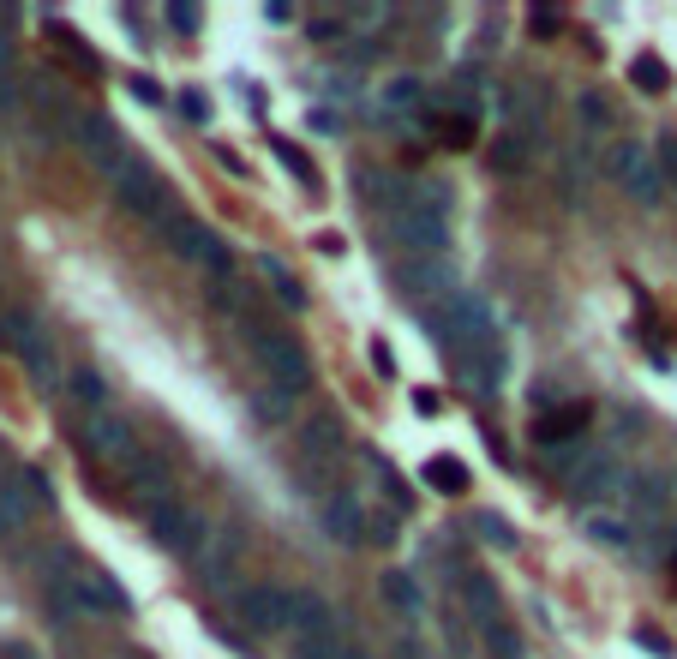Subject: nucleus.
<instances>
[{"mask_svg":"<svg viewBox=\"0 0 677 659\" xmlns=\"http://www.w3.org/2000/svg\"><path fill=\"white\" fill-rule=\"evenodd\" d=\"M18 66H12V42H6V30H0V114H18Z\"/></svg>","mask_w":677,"mask_h":659,"instance_id":"72a5a7b5","label":"nucleus"},{"mask_svg":"<svg viewBox=\"0 0 677 659\" xmlns=\"http://www.w3.org/2000/svg\"><path fill=\"white\" fill-rule=\"evenodd\" d=\"M6 348H12V342H6V330H0V354H6Z\"/></svg>","mask_w":677,"mask_h":659,"instance_id":"4d7b16f0","label":"nucleus"},{"mask_svg":"<svg viewBox=\"0 0 677 659\" xmlns=\"http://www.w3.org/2000/svg\"><path fill=\"white\" fill-rule=\"evenodd\" d=\"M438 138L456 144V150H468V144H474V120H462V114H456V120H438Z\"/></svg>","mask_w":677,"mask_h":659,"instance_id":"c03bdc74","label":"nucleus"},{"mask_svg":"<svg viewBox=\"0 0 677 659\" xmlns=\"http://www.w3.org/2000/svg\"><path fill=\"white\" fill-rule=\"evenodd\" d=\"M384 102H396V108H414V102H420V78H414V72H402V78H390V90H384Z\"/></svg>","mask_w":677,"mask_h":659,"instance_id":"a19ab883","label":"nucleus"},{"mask_svg":"<svg viewBox=\"0 0 677 659\" xmlns=\"http://www.w3.org/2000/svg\"><path fill=\"white\" fill-rule=\"evenodd\" d=\"M162 12H168V30H174V36H192V30H198V6H192V0H168Z\"/></svg>","mask_w":677,"mask_h":659,"instance_id":"4c0bfd02","label":"nucleus"},{"mask_svg":"<svg viewBox=\"0 0 677 659\" xmlns=\"http://www.w3.org/2000/svg\"><path fill=\"white\" fill-rule=\"evenodd\" d=\"M588 420H594V408H588V402H558V408H546V414L534 420V444L558 456L564 444H582Z\"/></svg>","mask_w":677,"mask_h":659,"instance_id":"4468645a","label":"nucleus"},{"mask_svg":"<svg viewBox=\"0 0 677 659\" xmlns=\"http://www.w3.org/2000/svg\"><path fill=\"white\" fill-rule=\"evenodd\" d=\"M234 612L252 636H288V588L282 582H258V588H234Z\"/></svg>","mask_w":677,"mask_h":659,"instance_id":"1a4fd4ad","label":"nucleus"},{"mask_svg":"<svg viewBox=\"0 0 677 659\" xmlns=\"http://www.w3.org/2000/svg\"><path fill=\"white\" fill-rule=\"evenodd\" d=\"M108 192H114V204H120L126 216L150 222L156 234H162V228H168V222L180 216V210H174V192L162 186V174H156V168H150L144 156H126V162H120V168L108 174Z\"/></svg>","mask_w":677,"mask_h":659,"instance_id":"f03ea898","label":"nucleus"},{"mask_svg":"<svg viewBox=\"0 0 677 659\" xmlns=\"http://www.w3.org/2000/svg\"><path fill=\"white\" fill-rule=\"evenodd\" d=\"M258 270H264V282L276 288V306H288V312H300L306 306V288H300V276L276 258V252H258Z\"/></svg>","mask_w":677,"mask_h":659,"instance_id":"393cba45","label":"nucleus"},{"mask_svg":"<svg viewBox=\"0 0 677 659\" xmlns=\"http://www.w3.org/2000/svg\"><path fill=\"white\" fill-rule=\"evenodd\" d=\"M576 120H582V126H606V120H612V108H606V96H600V90H588V96H576Z\"/></svg>","mask_w":677,"mask_h":659,"instance_id":"58836bf2","label":"nucleus"},{"mask_svg":"<svg viewBox=\"0 0 677 659\" xmlns=\"http://www.w3.org/2000/svg\"><path fill=\"white\" fill-rule=\"evenodd\" d=\"M72 606L78 612H114V618H126L132 612V600L120 594V582L108 576V570H72Z\"/></svg>","mask_w":677,"mask_h":659,"instance_id":"2eb2a0df","label":"nucleus"},{"mask_svg":"<svg viewBox=\"0 0 677 659\" xmlns=\"http://www.w3.org/2000/svg\"><path fill=\"white\" fill-rule=\"evenodd\" d=\"M672 570H677V558H672Z\"/></svg>","mask_w":677,"mask_h":659,"instance_id":"13d9d810","label":"nucleus"},{"mask_svg":"<svg viewBox=\"0 0 677 659\" xmlns=\"http://www.w3.org/2000/svg\"><path fill=\"white\" fill-rule=\"evenodd\" d=\"M18 480H24V492H30V504H36V510H48V504H54V480H48V468H36V462H30Z\"/></svg>","mask_w":677,"mask_h":659,"instance_id":"e433bc0d","label":"nucleus"},{"mask_svg":"<svg viewBox=\"0 0 677 659\" xmlns=\"http://www.w3.org/2000/svg\"><path fill=\"white\" fill-rule=\"evenodd\" d=\"M66 138L84 150V162H90L102 180H108V174H114V168L132 156V150L120 144V132H114V120H108L102 108H78V120H72V132H66Z\"/></svg>","mask_w":677,"mask_h":659,"instance_id":"0eeeda50","label":"nucleus"},{"mask_svg":"<svg viewBox=\"0 0 677 659\" xmlns=\"http://www.w3.org/2000/svg\"><path fill=\"white\" fill-rule=\"evenodd\" d=\"M612 180L636 198V204H648V210H660V198H666V174H660V156L648 150V144H618L612 150Z\"/></svg>","mask_w":677,"mask_h":659,"instance_id":"423d86ee","label":"nucleus"},{"mask_svg":"<svg viewBox=\"0 0 677 659\" xmlns=\"http://www.w3.org/2000/svg\"><path fill=\"white\" fill-rule=\"evenodd\" d=\"M66 390H72V402H78V414H84V420H96V414H114V390H108V378H102L96 366H72Z\"/></svg>","mask_w":677,"mask_h":659,"instance_id":"412c9836","label":"nucleus"},{"mask_svg":"<svg viewBox=\"0 0 677 659\" xmlns=\"http://www.w3.org/2000/svg\"><path fill=\"white\" fill-rule=\"evenodd\" d=\"M0 659H36V648H24V642H6V648H0Z\"/></svg>","mask_w":677,"mask_h":659,"instance_id":"5fc2aeb1","label":"nucleus"},{"mask_svg":"<svg viewBox=\"0 0 677 659\" xmlns=\"http://www.w3.org/2000/svg\"><path fill=\"white\" fill-rule=\"evenodd\" d=\"M234 324H240V336L252 342V360L264 366V384H276L282 396H306V390H312V354H306L294 336H282L252 300L234 306Z\"/></svg>","mask_w":677,"mask_h":659,"instance_id":"f257e3e1","label":"nucleus"},{"mask_svg":"<svg viewBox=\"0 0 677 659\" xmlns=\"http://www.w3.org/2000/svg\"><path fill=\"white\" fill-rule=\"evenodd\" d=\"M528 30H534V36H558V6H552V0L528 6Z\"/></svg>","mask_w":677,"mask_h":659,"instance_id":"79ce46f5","label":"nucleus"},{"mask_svg":"<svg viewBox=\"0 0 677 659\" xmlns=\"http://www.w3.org/2000/svg\"><path fill=\"white\" fill-rule=\"evenodd\" d=\"M582 534H588L594 546H606V552H630V540H636V528L618 522V516H606V510H588V516H582Z\"/></svg>","mask_w":677,"mask_h":659,"instance_id":"a878e982","label":"nucleus"},{"mask_svg":"<svg viewBox=\"0 0 677 659\" xmlns=\"http://www.w3.org/2000/svg\"><path fill=\"white\" fill-rule=\"evenodd\" d=\"M636 642H642V648H648L654 659H672V648L660 642V630H636Z\"/></svg>","mask_w":677,"mask_h":659,"instance_id":"09e8293b","label":"nucleus"},{"mask_svg":"<svg viewBox=\"0 0 677 659\" xmlns=\"http://www.w3.org/2000/svg\"><path fill=\"white\" fill-rule=\"evenodd\" d=\"M270 150H276V162H282V174H294L306 192H324V180H318V168H312V156L294 144V138H270Z\"/></svg>","mask_w":677,"mask_h":659,"instance_id":"bb28decb","label":"nucleus"},{"mask_svg":"<svg viewBox=\"0 0 677 659\" xmlns=\"http://www.w3.org/2000/svg\"><path fill=\"white\" fill-rule=\"evenodd\" d=\"M144 528H150V540L162 546V552H192L198 558V546L210 540V528H204V516L174 492V498H156V504H144Z\"/></svg>","mask_w":677,"mask_h":659,"instance_id":"39448f33","label":"nucleus"},{"mask_svg":"<svg viewBox=\"0 0 677 659\" xmlns=\"http://www.w3.org/2000/svg\"><path fill=\"white\" fill-rule=\"evenodd\" d=\"M444 348H474V342H492V300L486 294H474V288H456V294H444L426 318H420Z\"/></svg>","mask_w":677,"mask_h":659,"instance_id":"7ed1b4c3","label":"nucleus"},{"mask_svg":"<svg viewBox=\"0 0 677 659\" xmlns=\"http://www.w3.org/2000/svg\"><path fill=\"white\" fill-rule=\"evenodd\" d=\"M126 480H132V492H144V504L174 498V468H168V456H156V450H138L132 468H126Z\"/></svg>","mask_w":677,"mask_h":659,"instance_id":"aec40b11","label":"nucleus"},{"mask_svg":"<svg viewBox=\"0 0 677 659\" xmlns=\"http://www.w3.org/2000/svg\"><path fill=\"white\" fill-rule=\"evenodd\" d=\"M312 36H318V42H336V36H342V24H336V18H318V24H312Z\"/></svg>","mask_w":677,"mask_h":659,"instance_id":"603ef678","label":"nucleus"},{"mask_svg":"<svg viewBox=\"0 0 677 659\" xmlns=\"http://www.w3.org/2000/svg\"><path fill=\"white\" fill-rule=\"evenodd\" d=\"M630 84L648 90V96H660V90L672 84V72L660 66V54H636V60H630Z\"/></svg>","mask_w":677,"mask_h":659,"instance_id":"2f4dec72","label":"nucleus"},{"mask_svg":"<svg viewBox=\"0 0 677 659\" xmlns=\"http://www.w3.org/2000/svg\"><path fill=\"white\" fill-rule=\"evenodd\" d=\"M456 366H462V378H468L474 390H486V396H492V390L504 384V372H510V348L492 336V342H474V348H462V354H456Z\"/></svg>","mask_w":677,"mask_h":659,"instance_id":"f3484780","label":"nucleus"},{"mask_svg":"<svg viewBox=\"0 0 677 659\" xmlns=\"http://www.w3.org/2000/svg\"><path fill=\"white\" fill-rule=\"evenodd\" d=\"M126 90H132V96H138V102H150V108H156V102H162V84H156V78H144V72H138V78H132V84H126Z\"/></svg>","mask_w":677,"mask_h":659,"instance_id":"49530a36","label":"nucleus"},{"mask_svg":"<svg viewBox=\"0 0 677 659\" xmlns=\"http://www.w3.org/2000/svg\"><path fill=\"white\" fill-rule=\"evenodd\" d=\"M162 240L174 246V258H186V264H198V270H210L216 282H228L234 276V252H228V240L216 234V228H204L198 216H174L168 228H162Z\"/></svg>","mask_w":677,"mask_h":659,"instance_id":"20e7f679","label":"nucleus"},{"mask_svg":"<svg viewBox=\"0 0 677 659\" xmlns=\"http://www.w3.org/2000/svg\"><path fill=\"white\" fill-rule=\"evenodd\" d=\"M468 612H474L480 630L498 624V582H492V576H468Z\"/></svg>","mask_w":677,"mask_h":659,"instance_id":"c756f323","label":"nucleus"},{"mask_svg":"<svg viewBox=\"0 0 677 659\" xmlns=\"http://www.w3.org/2000/svg\"><path fill=\"white\" fill-rule=\"evenodd\" d=\"M30 516H36V504H30V492H24V480H6V474H0V540L24 534Z\"/></svg>","mask_w":677,"mask_h":659,"instance_id":"4be33fe9","label":"nucleus"},{"mask_svg":"<svg viewBox=\"0 0 677 659\" xmlns=\"http://www.w3.org/2000/svg\"><path fill=\"white\" fill-rule=\"evenodd\" d=\"M486 648H492V659H522V636L498 618V624H486Z\"/></svg>","mask_w":677,"mask_h":659,"instance_id":"c9c22d12","label":"nucleus"},{"mask_svg":"<svg viewBox=\"0 0 677 659\" xmlns=\"http://www.w3.org/2000/svg\"><path fill=\"white\" fill-rule=\"evenodd\" d=\"M336 648H342V636L336 630H318V636H294L288 659H336Z\"/></svg>","mask_w":677,"mask_h":659,"instance_id":"f704fd0d","label":"nucleus"},{"mask_svg":"<svg viewBox=\"0 0 677 659\" xmlns=\"http://www.w3.org/2000/svg\"><path fill=\"white\" fill-rule=\"evenodd\" d=\"M390 276H396V288L414 294V300H444V294H456L450 258H408V264H396Z\"/></svg>","mask_w":677,"mask_h":659,"instance_id":"ddd939ff","label":"nucleus"},{"mask_svg":"<svg viewBox=\"0 0 677 659\" xmlns=\"http://www.w3.org/2000/svg\"><path fill=\"white\" fill-rule=\"evenodd\" d=\"M348 444V432H342V414L336 408H318L306 426H300V468H324L336 450Z\"/></svg>","mask_w":677,"mask_h":659,"instance_id":"dca6fc26","label":"nucleus"},{"mask_svg":"<svg viewBox=\"0 0 677 659\" xmlns=\"http://www.w3.org/2000/svg\"><path fill=\"white\" fill-rule=\"evenodd\" d=\"M0 330H6V342H12V354L24 360V372H30V384H42V390H54V384H60V366H54V354H48V336L36 330V318L12 306Z\"/></svg>","mask_w":677,"mask_h":659,"instance_id":"6e6552de","label":"nucleus"},{"mask_svg":"<svg viewBox=\"0 0 677 659\" xmlns=\"http://www.w3.org/2000/svg\"><path fill=\"white\" fill-rule=\"evenodd\" d=\"M336 659H366V654H360L354 642H342V648H336Z\"/></svg>","mask_w":677,"mask_h":659,"instance_id":"6e6d98bb","label":"nucleus"},{"mask_svg":"<svg viewBox=\"0 0 677 659\" xmlns=\"http://www.w3.org/2000/svg\"><path fill=\"white\" fill-rule=\"evenodd\" d=\"M246 408H252V420H258V426H282V420L294 414V396H282L276 384H258V390L246 396Z\"/></svg>","mask_w":677,"mask_h":659,"instance_id":"c85d7f7f","label":"nucleus"},{"mask_svg":"<svg viewBox=\"0 0 677 659\" xmlns=\"http://www.w3.org/2000/svg\"><path fill=\"white\" fill-rule=\"evenodd\" d=\"M318 252H324V258H342V252H348V240H342V234H318Z\"/></svg>","mask_w":677,"mask_h":659,"instance_id":"8fccbe9b","label":"nucleus"},{"mask_svg":"<svg viewBox=\"0 0 677 659\" xmlns=\"http://www.w3.org/2000/svg\"><path fill=\"white\" fill-rule=\"evenodd\" d=\"M660 174H666V180H677V138H672V132L660 138Z\"/></svg>","mask_w":677,"mask_h":659,"instance_id":"de8ad7c7","label":"nucleus"},{"mask_svg":"<svg viewBox=\"0 0 677 659\" xmlns=\"http://www.w3.org/2000/svg\"><path fill=\"white\" fill-rule=\"evenodd\" d=\"M612 492H624V468H618L606 450H582V462H576V474H570V498H576V504H600V498H612Z\"/></svg>","mask_w":677,"mask_h":659,"instance_id":"f8f14e48","label":"nucleus"},{"mask_svg":"<svg viewBox=\"0 0 677 659\" xmlns=\"http://www.w3.org/2000/svg\"><path fill=\"white\" fill-rule=\"evenodd\" d=\"M180 114H186L192 126H210V96H204V90H180Z\"/></svg>","mask_w":677,"mask_h":659,"instance_id":"37998d69","label":"nucleus"},{"mask_svg":"<svg viewBox=\"0 0 677 659\" xmlns=\"http://www.w3.org/2000/svg\"><path fill=\"white\" fill-rule=\"evenodd\" d=\"M366 360H372V372H378V378H396V354H390V342H372V354H366Z\"/></svg>","mask_w":677,"mask_h":659,"instance_id":"a18cd8bd","label":"nucleus"},{"mask_svg":"<svg viewBox=\"0 0 677 659\" xmlns=\"http://www.w3.org/2000/svg\"><path fill=\"white\" fill-rule=\"evenodd\" d=\"M414 414L432 420V414H438V390H414Z\"/></svg>","mask_w":677,"mask_h":659,"instance_id":"3c124183","label":"nucleus"},{"mask_svg":"<svg viewBox=\"0 0 677 659\" xmlns=\"http://www.w3.org/2000/svg\"><path fill=\"white\" fill-rule=\"evenodd\" d=\"M312 126H318V132H342V120H336L330 108H312Z\"/></svg>","mask_w":677,"mask_h":659,"instance_id":"864d4df0","label":"nucleus"},{"mask_svg":"<svg viewBox=\"0 0 677 659\" xmlns=\"http://www.w3.org/2000/svg\"><path fill=\"white\" fill-rule=\"evenodd\" d=\"M420 480H426L432 492H444V498H462V492L474 486V474H468V462H462V456H432V462L420 468Z\"/></svg>","mask_w":677,"mask_h":659,"instance_id":"5701e85b","label":"nucleus"},{"mask_svg":"<svg viewBox=\"0 0 677 659\" xmlns=\"http://www.w3.org/2000/svg\"><path fill=\"white\" fill-rule=\"evenodd\" d=\"M630 504H636L642 516H660V510H666V480H660V474H636V480H630Z\"/></svg>","mask_w":677,"mask_h":659,"instance_id":"473e14b6","label":"nucleus"},{"mask_svg":"<svg viewBox=\"0 0 677 659\" xmlns=\"http://www.w3.org/2000/svg\"><path fill=\"white\" fill-rule=\"evenodd\" d=\"M84 444H90L102 462H114L120 474H126L132 456H138V432H132L126 414H96V420H84Z\"/></svg>","mask_w":677,"mask_h":659,"instance_id":"9b49d317","label":"nucleus"},{"mask_svg":"<svg viewBox=\"0 0 677 659\" xmlns=\"http://www.w3.org/2000/svg\"><path fill=\"white\" fill-rule=\"evenodd\" d=\"M366 504L348 492V486H336L324 504H318V528H324V540H336V546H366Z\"/></svg>","mask_w":677,"mask_h":659,"instance_id":"9d476101","label":"nucleus"},{"mask_svg":"<svg viewBox=\"0 0 677 659\" xmlns=\"http://www.w3.org/2000/svg\"><path fill=\"white\" fill-rule=\"evenodd\" d=\"M486 156H492V168H498V174H516V168H522V138H498Z\"/></svg>","mask_w":677,"mask_h":659,"instance_id":"ea45409f","label":"nucleus"},{"mask_svg":"<svg viewBox=\"0 0 677 659\" xmlns=\"http://www.w3.org/2000/svg\"><path fill=\"white\" fill-rule=\"evenodd\" d=\"M474 534H480L492 552H516V546H522V540H516V528H510L498 510H480V516H474Z\"/></svg>","mask_w":677,"mask_h":659,"instance_id":"7c9ffc66","label":"nucleus"},{"mask_svg":"<svg viewBox=\"0 0 677 659\" xmlns=\"http://www.w3.org/2000/svg\"><path fill=\"white\" fill-rule=\"evenodd\" d=\"M378 594H384V606H396L402 618H420V612H426V594H420V582H414L408 570H384V576H378Z\"/></svg>","mask_w":677,"mask_h":659,"instance_id":"b1692460","label":"nucleus"},{"mask_svg":"<svg viewBox=\"0 0 677 659\" xmlns=\"http://www.w3.org/2000/svg\"><path fill=\"white\" fill-rule=\"evenodd\" d=\"M288 630L294 636H318V630H336V612L318 588H288Z\"/></svg>","mask_w":677,"mask_h":659,"instance_id":"6ab92c4d","label":"nucleus"},{"mask_svg":"<svg viewBox=\"0 0 677 659\" xmlns=\"http://www.w3.org/2000/svg\"><path fill=\"white\" fill-rule=\"evenodd\" d=\"M360 462H366V468L378 474V486H384V498H390V510H396V516H408V510H414V492H408V480H402V474H396V468H390V462H384L378 450H366Z\"/></svg>","mask_w":677,"mask_h":659,"instance_id":"cd10ccee","label":"nucleus"},{"mask_svg":"<svg viewBox=\"0 0 677 659\" xmlns=\"http://www.w3.org/2000/svg\"><path fill=\"white\" fill-rule=\"evenodd\" d=\"M240 528H222L198 546V582L204 588H234V558H240Z\"/></svg>","mask_w":677,"mask_h":659,"instance_id":"a211bd4d","label":"nucleus"}]
</instances>
